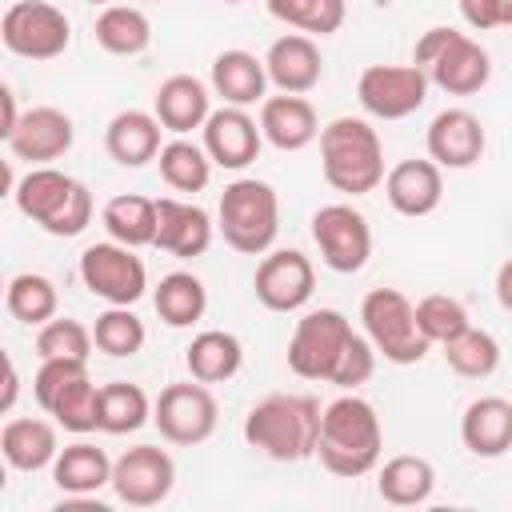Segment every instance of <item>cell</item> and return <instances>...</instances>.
<instances>
[{
  "label": "cell",
  "instance_id": "obj_1",
  "mask_svg": "<svg viewBox=\"0 0 512 512\" xmlns=\"http://www.w3.org/2000/svg\"><path fill=\"white\" fill-rule=\"evenodd\" d=\"M380 448H384V428L376 408L364 396L344 392L324 408L316 456L332 476H344V480L368 476L380 464Z\"/></svg>",
  "mask_w": 512,
  "mask_h": 512
},
{
  "label": "cell",
  "instance_id": "obj_2",
  "mask_svg": "<svg viewBox=\"0 0 512 512\" xmlns=\"http://www.w3.org/2000/svg\"><path fill=\"white\" fill-rule=\"evenodd\" d=\"M320 400L312 396H292V392H272L260 404L248 408L244 416V440L264 452L268 460L296 464L316 456L320 444Z\"/></svg>",
  "mask_w": 512,
  "mask_h": 512
},
{
  "label": "cell",
  "instance_id": "obj_3",
  "mask_svg": "<svg viewBox=\"0 0 512 512\" xmlns=\"http://www.w3.org/2000/svg\"><path fill=\"white\" fill-rule=\"evenodd\" d=\"M320 168L324 180L344 196H364L384 184V144L376 128L360 116H336L320 128Z\"/></svg>",
  "mask_w": 512,
  "mask_h": 512
},
{
  "label": "cell",
  "instance_id": "obj_4",
  "mask_svg": "<svg viewBox=\"0 0 512 512\" xmlns=\"http://www.w3.org/2000/svg\"><path fill=\"white\" fill-rule=\"evenodd\" d=\"M16 208L48 236H80L92 224V192L52 164H36L12 192Z\"/></svg>",
  "mask_w": 512,
  "mask_h": 512
},
{
  "label": "cell",
  "instance_id": "obj_5",
  "mask_svg": "<svg viewBox=\"0 0 512 512\" xmlns=\"http://www.w3.org/2000/svg\"><path fill=\"white\" fill-rule=\"evenodd\" d=\"M412 64L424 68L428 84L444 88L448 96H472L492 76V56L468 32H456L448 24H436L416 40Z\"/></svg>",
  "mask_w": 512,
  "mask_h": 512
},
{
  "label": "cell",
  "instance_id": "obj_6",
  "mask_svg": "<svg viewBox=\"0 0 512 512\" xmlns=\"http://www.w3.org/2000/svg\"><path fill=\"white\" fill-rule=\"evenodd\" d=\"M216 220H220L228 248L244 256H264L280 232V196L268 180L240 176L220 192Z\"/></svg>",
  "mask_w": 512,
  "mask_h": 512
},
{
  "label": "cell",
  "instance_id": "obj_7",
  "mask_svg": "<svg viewBox=\"0 0 512 512\" xmlns=\"http://www.w3.org/2000/svg\"><path fill=\"white\" fill-rule=\"evenodd\" d=\"M364 332L388 364H420L432 348V340L416 324V304L396 288H372L360 304Z\"/></svg>",
  "mask_w": 512,
  "mask_h": 512
},
{
  "label": "cell",
  "instance_id": "obj_8",
  "mask_svg": "<svg viewBox=\"0 0 512 512\" xmlns=\"http://www.w3.org/2000/svg\"><path fill=\"white\" fill-rule=\"evenodd\" d=\"M352 336L356 332H352L344 312H336V308L304 312L292 328V340H288V368L300 380H332Z\"/></svg>",
  "mask_w": 512,
  "mask_h": 512
},
{
  "label": "cell",
  "instance_id": "obj_9",
  "mask_svg": "<svg viewBox=\"0 0 512 512\" xmlns=\"http://www.w3.org/2000/svg\"><path fill=\"white\" fill-rule=\"evenodd\" d=\"M0 40L20 60H56L72 40V24L48 0H16L0 20Z\"/></svg>",
  "mask_w": 512,
  "mask_h": 512
},
{
  "label": "cell",
  "instance_id": "obj_10",
  "mask_svg": "<svg viewBox=\"0 0 512 512\" xmlns=\"http://www.w3.org/2000/svg\"><path fill=\"white\" fill-rule=\"evenodd\" d=\"M216 420H220L216 396H212L208 384H200V380L168 384V388H160V396L152 400V424L160 428V436H164L168 444H180V448L204 444V440L216 432Z\"/></svg>",
  "mask_w": 512,
  "mask_h": 512
},
{
  "label": "cell",
  "instance_id": "obj_11",
  "mask_svg": "<svg viewBox=\"0 0 512 512\" xmlns=\"http://www.w3.org/2000/svg\"><path fill=\"white\" fill-rule=\"evenodd\" d=\"M80 280L104 304L132 308L144 296V288H148V268H144V260L128 244L104 240V244H88L80 252Z\"/></svg>",
  "mask_w": 512,
  "mask_h": 512
},
{
  "label": "cell",
  "instance_id": "obj_12",
  "mask_svg": "<svg viewBox=\"0 0 512 512\" xmlns=\"http://www.w3.org/2000/svg\"><path fill=\"white\" fill-rule=\"evenodd\" d=\"M356 100L376 120H404L428 100V76L416 64H368L356 80Z\"/></svg>",
  "mask_w": 512,
  "mask_h": 512
},
{
  "label": "cell",
  "instance_id": "obj_13",
  "mask_svg": "<svg viewBox=\"0 0 512 512\" xmlns=\"http://www.w3.org/2000/svg\"><path fill=\"white\" fill-rule=\"evenodd\" d=\"M312 240L320 248V260L340 272L352 276L368 264L372 256V228L368 216L356 212L352 204H324L312 212Z\"/></svg>",
  "mask_w": 512,
  "mask_h": 512
},
{
  "label": "cell",
  "instance_id": "obj_14",
  "mask_svg": "<svg viewBox=\"0 0 512 512\" xmlns=\"http://www.w3.org/2000/svg\"><path fill=\"white\" fill-rule=\"evenodd\" d=\"M172 484H176V464L156 444L124 448L112 460V492L128 508H156L160 500H168Z\"/></svg>",
  "mask_w": 512,
  "mask_h": 512
},
{
  "label": "cell",
  "instance_id": "obj_15",
  "mask_svg": "<svg viewBox=\"0 0 512 512\" xmlns=\"http://www.w3.org/2000/svg\"><path fill=\"white\" fill-rule=\"evenodd\" d=\"M252 288L268 312H296L316 292V268L300 248H276L260 260Z\"/></svg>",
  "mask_w": 512,
  "mask_h": 512
},
{
  "label": "cell",
  "instance_id": "obj_16",
  "mask_svg": "<svg viewBox=\"0 0 512 512\" xmlns=\"http://www.w3.org/2000/svg\"><path fill=\"white\" fill-rule=\"evenodd\" d=\"M76 140V128H72V116L52 108V104H40V108H28L20 116V124L12 128V136L4 140L12 160H28L32 168L36 164H52L60 160Z\"/></svg>",
  "mask_w": 512,
  "mask_h": 512
},
{
  "label": "cell",
  "instance_id": "obj_17",
  "mask_svg": "<svg viewBox=\"0 0 512 512\" xmlns=\"http://www.w3.org/2000/svg\"><path fill=\"white\" fill-rule=\"evenodd\" d=\"M204 152L212 156L216 168H228V172H240L248 168L256 156H260V144H264V132L260 124L236 108V104H224L216 108L208 120H204Z\"/></svg>",
  "mask_w": 512,
  "mask_h": 512
},
{
  "label": "cell",
  "instance_id": "obj_18",
  "mask_svg": "<svg viewBox=\"0 0 512 512\" xmlns=\"http://www.w3.org/2000/svg\"><path fill=\"white\" fill-rule=\"evenodd\" d=\"M428 156L440 164V168H472L480 156H484V124L476 112L468 108H444L436 112V120L428 124Z\"/></svg>",
  "mask_w": 512,
  "mask_h": 512
},
{
  "label": "cell",
  "instance_id": "obj_19",
  "mask_svg": "<svg viewBox=\"0 0 512 512\" xmlns=\"http://www.w3.org/2000/svg\"><path fill=\"white\" fill-rule=\"evenodd\" d=\"M212 228L216 224H212V216L200 204L164 196V200H156V240H152V248L172 252L180 260H192V256L208 252Z\"/></svg>",
  "mask_w": 512,
  "mask_h": 512
},
{
  "label": "cell",
  "instance_id": "obj_20",
  "mask_svg": "<svg viewBox=\"0 0 512 512\" xmlns=\"http://www.w3.org/2000/svg\"><path fill=\"white\" fill-rule=\"evenodd\" d=\"M260 132L272 148L280 152H300L312 140H320V120L316 108L304 96L280 92V96H264L260 100Z\"/></svg>",
  "mask_w": 512,
  "mask_h": 512
},
{
  "label": "cell",
  "instance_id": "obj_21",
  "mask_svg": "<svg viewBox=\"0 0 512 512\" xmlns=\"http://www.w3.org/2000/svg\"><path fill=\"white\" fill-rule=\"evenodd\" d=\"M384 196L400 216H428L444 200V176L440 164L428 160H400L384 176Z\"/></svg>",
  "mask_w": 512,
  "mask_h": 512
},
{
  "label": "cell",
  "instance_id": "obj_22",
  "mask_svg": "<svg viewBox=\"0 0 512 512\" xmlns=\"http://www.w3.org/2000/svg\"><path fill=\"white\" fill-rule=\"evenodd\" d=\"M264 68H268V80L280 88V92H292V96H304L320 84V72H324V60H320V48L312 36L304 32H288L280 40H272L268 56H264Z\"/></svg>",
  "mask_w": 512,
  "mask_h": 512
},
{
  "label": "cell",
  "instance_id": "obj_23",
  "mask_svg": "<svg viewBox=\"0 0 512 512\" xmlns=\"http://www.w3.org/2000/svg\"><path fill=\"white\" fill-rule=\"evenodd\" d=\"M460 440L472 456L496 460L512 448V400L504 396H480L460 416Z\"/></svg>",
  "mask_w": 512,
  "mask_h": 512
},
{
  "label": "cell",
  "instance_id": "obj_24",
  "mask_svg": "<svg viewBox=\"0 0 512 512\" xmlns=\"http://www.w3.org/2000/svg\"><path fill=\"white\" fill-rule=\"evenodd\" d=\"M160 132L164 124L156 120V112H140V108H124L108 120L104 128V148L116 164L124 168H144L148 160L160 156Z\"/></svg>",
  "mask_w": 512,
  "mask_h": 512
},
{
  "label": "cell",
  "instance_id": "obj_25",
  "mask_svg": "<svg viewBox=\"0 0 512 512\" xmlns=\"http://www.w3.org/2000/svg\"><path fill=\"white\" fill-rule=\"evenodd\" d=\"M152 112H156V120L164 124V132L184 136V132H192V128H204V120L212 116V96H208V88H204L196 76L176 72V76H168V80L156 88Z\"/></svg>",
  "mask_w": 512,
  "mask_h": 512
},
{
  "label": "cell",
  "instance_id": "obj_26",
  "mask_svg": "<svg viewBox=\"0 0 512 512\" xmlns=\"http://www.w3.org/2000/svg\"><path fill=\"white\" fill-rule=\"evenodd\" d=\"M264 88H268V68L264 60H256L252 52L244 48H228L212 60V92L224 100V104H236V108H248L256 100H264Z\"/></svg>",
  "mask_w": 512,
  "mask_h": 512
},
{
  "label": "cell",
  "instance_id": "obj_27",
  "mask_svg": "<svg viewBox=\"0 0 512 512\" xmlns=\"http://www.w3.org/2000/svg\"><path fill=\"white\" fill-rule=\"evenodd\" d=\"M0 452L16 472H40L60 456L56 428L36 416H16L0 432Z\"/></svg>",
  "mask_w": 512,
  "mask_h": 512
},
{
  "label": "cell",
  "instance_id": "obj_28",
  "mask_svg": "<svg viewBox=\"0 0 512 512\" xmlns=\"http://www.w3.org/2000/svg\"><path fill=\"white\" fill-rule=\"evenodd\" d=\"M52 484L64 496H92L104 484H112V460L104 456V448L76 440V444L60 448V456L52 460Z\"/></svg>",
  "mask_w": 512,
  "mask_h": 512
},
{
  "label": "cell",
  "instance_id": "obj_29",
  "mask_svg": "<svg viewBox=\"0 0 512 512\" xmlns=\"http://www.w3.org/2000/svg\"><path fill=\"white\" fill-rule=\"evenodd\" d=\"M184 364H188V376L192 380H200V384H224V380H232L240 372L244 344L232 332L208 328V332L192 336V344L184 348Z\"/></svg>",
  "mask_w": 512,
  "mask_h": 512
},
{
  "label": "cell",
  "instance_id": "obj_30",
  "mask_svg": "<svg viewBox=\"0 0 512 512\" xmlns=\"http://www.w3.org/2000/svg\"><path fill=\"white\" fill-rule=\"evenodd\" d=\"M436 488V468L424 460V456H392L380 476H376V492L384 504H396V508H416L432 496Z\"/></svg>",
  "mask_w": 512,
  "mask_h": 512
},
{
  "label": "cell",
  "instance_id": "obj_31",
  "mask_svg": "<svg viewBox=\"0 0 512 512\" xmlns=\"http://www.w3.org/2000/svg\"><path fill=\"white\" fill-rule=\"evenodd\" d=\"M96 44L112 56H140L152 44V24L136 4H104L96 16Z\"/></svg>",
  "mask_w": 512,
  "mask_h": 512
},
{
  "label": "cell",
  "instance_id": "obj_32",
  "mask_svg": "<svg viewBox=\"0 0 512 512\" xmlns=\"http://www.w3.org/2000/svg\"><path fill=\"white\" fill-rule=\"evenodd\" d=\"M152 304H156V316L168 328H192L208 308V292H204L200 276L168 272V276H160V284L152 292Z\"/></svg>",
  "mask_w": 512,
  "mask_h": 512
},
{
  "label": "cell",
  "instance_id": "obj_33",
  "mask_svg": "<svg viewBox=\"0 0 512 512\" xmlns=\"http://www.w3.org/2000/svg\"><path fill=\"white\" fill-rule=\"evenodd\" d=\"M108 236L116 244H128V248H144L156 240V200L148 196H136V192H124V196H112L100 212Z\"/></svg>",
  "mask_w": 512,
  "mask_h": 512
},
{
  "label": "cell",
  "instance_id": "obj_34",
  "mask_svg": "<svg viewBox=\"0 0 512 512\" xmlns=\"http://www.w3.org/2000/svg\"><path fill=\"white\" fill-rule=\"evenodd\" d=\"M156 164H160V180L172 192H204L212 180V156L204 152V144H192L184 136L168 140L160 148Z\"/></svg>",
  "mask_w": 512,
  "mask_h": 512
},
{
  "label": "cell",
  "instance_id": "obj_35",
  "mask_svg": "<svg viewBox=\"0 0 512 512\" xmlns=\"http://www.w3.org/2000/svg\"><path fill=\"white\" fill-rule=\"evenodd\" d=\"M148 420H152V400L140 384H128V380L100 384V432L128 436Z\"/></svg>",
  "mask_w": 512,
  "mask_h": 512
},
{
  "label": "cell",
  "instance_id": "obj_36",
  "mask_svg": "<svg viewBox=\"0 0 512 512\" xmlns=\"http://www.w3.org/2000/svg\"><path fill=\"white\" fill-rule=\"evenodd\" d=\"M4 304H8V312H12L20 324L40 328V324H48V320L56 316L60 296H56V284H52L48 276H40V272H20V276L8 280Z\"/></svg>",
  "mask_w": 512,
  "mask_h": 512
},
{
  "label": "cell",
  "instance_id": "obj_37",
  "mask_svg": "<svg viewBox=\"0 0 512 512\" xmlns=\"http://www.w3.org/2000/svg\"><path fill=\"white\" fill-rule=\"evenodd\" d=\"M444 348V360H448V368L456 372V376H468V380H484V376H492L496 368H500V344H496V336L492 332H484V328H464L460 336H452L448 344H440Z\"/></svg>",
  "mask_w": 512,
  "mask_h": 512
},
{
  "label": "cell",
  "instance_id": "obj_38",
  "mask_svg": "<svg viewBox=\"0 0 512 512\" xmlns=\"http://www.w3.org/2000/svg\"><path fill=\"white\" fill-rule=\"evenodd\" d=\"M48 416L64 432H76V436H88L100 428V388L88 380V372L56 392V400L48 404Z\"/></svg>",
  "mask_w": 512,
  "mask_h": 512
},
{
  "label": "cell",
  "instance_id": "obj_39",
  "mask_svg": "<svg viewBox=\"0 0 512 512\" xmlns=\"http://www.w3.org/2000/svg\"><path fill=\"white\" fill-rule=\"evenodd\" d=\"M268 12L280 24L300 28L308 36H332V32H340L348 4L344 0H268Z\"/></svg>",
  "mask_w": 512,
  "mask_h": 512
},
{
  "label": "cell",
  "instance_id": "obj_40",
  "mask_svg": "<svg viewBox=\"0 0 512 512\" xmlns=\"http://www.w3.org/2000/svg\"><path fill=\"white\" fill-rule=\"evenodd\" d=\"M92 340H96V348H100L104 356H136V352L144 348L148 332H144V320H140L132 308L108 304V308L96 316V324H92Z\"/></svg>",
  "mask_w": 512,
  "mask_h": 512
},
{
  "label": "cell",
  "instance_id": "obj_41",
  "mask_svg": "<svg viewBox=\"0 0 512 512\" xmlns=\"http://www.w3.org/2000/svg\"><path fill=\"white\" fill-rule=\"evenodd\" d=\"M92 328H84L80 320H72V316H52L48 324H40V332H36V352H40V360H56V356H64V360H88L92 356Z\"/></svg>",
  "mask_w": 512,
  "mask_h": 512
},
{
  "label": "cell",
  "instance_id": "obj_42",
  "mask_svg": "<svg viewBox=\"0 0 512 512\" xmlns=\"http://www.w3.org/2000/svg\"><path fill=\"white\" fill-rule=\"evenodd\" d=\"M416 324H420V332H424L432 344H448V340L460 336L472 320H468V308H464L456 296L432 292V296H424V300L416 304Z\"/></svg>",
  "mask_w": 512,
  "mask_h": 512
},
{
  "label": "cell",
  "instance_id": "obj_43",
  "mask_svg": "<svg viewBox=\"0 0 512 512\" xmlns=\"http://www.w3.org/2000/svg\"><path fill=\"white\" fill-rule=\"evenodd\" d=\"M372 372H376V348H372V340H368V336H352L328 384H336V388H344V392H356L360 384L372 380Z\"/></svg>",
  "mask_w": 512,
  "mask_h": 512
},
{
  "label": "cell",
  "instance_id": "obj_44",
  "mask_svg": "<svg viewBox=\"0 0 512 512\" xmlns=\"http://www.w3.org/2000/svg\"><path fill=\"white\" fill-rule=\"evenodd\" d=\"M84 372H88V360H64V356L40 360V368H36V376H32V396H36V404L48 412V404L56 400V392H60L64 384H72L76 376H84Z\"/></svg>",
  "mask_w": 512,
  "mask_h": 512
},
{
  "label": "cell",
  "instance_id": "obj_45",
  "mask_svg": "<svg viewBox=\"0 0 512 512\" xmlns=\"http://www.w3.org/2000/svg\"><path fill=\"white\" fill-rule=\"evenodd\" d=\"M456 4H460V16L468 20V28H476V32L500 28V16H496V0H456Z\"/></svg>",
  "mask_w": 512,
  "mask_h": 512
},
{
  "label": "cell",
  "instance_id": "obj_46",
  "mask_svg": "<svg viewBox=\"0 0 512 512\" xmlns=\"http://www.w3.org/2000/svg\"><path fill=\"white\" fill-rule=\"evenodd\" d=\"M0 112H4V120H0V136L8 140L12 128H16L20 116H24V112H16V96H12V88H0Z\"/></svg>",
  "mask_w": 512,
  "mask_h": 512
},
{
  "label": "cell",
  "instance_id": "obj_47",
  "mask_svg": "<svg viewBox=\"0 0 512 512\" xmlns=\"http://www.w3.org/2000/svg\"><path fill=\"white\" fill-rule=\"evenodd\" d=\"M4 368H8V376H4V396H0V412H12V408H16V396H20V372H16L12 356L4 360Z\"/></svg>",
  "mask_w": 512,
  "mask_h": 512
},
{
  "label": "cell",
  "instance_id": "obj_48",
  "mask_svg": "<svg viewBox=\"0 0 512 512\" xmlns=\"http://www.w3.org/2000/svg\"><path fill=\"white\" fill-rule=\"evenodd\" d=\"M496 300L504 312H512V260H504L496 272Z\"/></svg>",
  "mask_w": 512,
  "mask_h": 512
},
{
  "label": "cell",
  "instance_id": "obj_49",
  "mask_svg": "<svg viewBox=\"0 0 512 512\" xmlns=\"http://www.w3.org/2000/svg\"><path fill=\"white\" fill-rule=\"evenodd\" d=\"M496 16H500V28H512V0H496Z\"/></svg>",
  "mask_w": 512,
  "mask_h": 512
},
{
  "label": "cell",
  "instance_id": "obj_50",
  "mask_svg": "<svg viewBox=\"0 0 512 512\" xmlns=\"http://www.w3.org/2000/svg\"><path fill=\"white\" fill-rule=\"evenodd\" d=\"M84 4H112V0H84Z\"/></svg>",
  "mask_w": 512,
  "mask_h": 512
},
{
  "label": "cell",
  "instance_id": "obj_51",
  "mask_svg": "<svg viewBox=\"0 0 512 512\" xmlns=\"http://www.w3.org/2000/svg\"><path fill=\"white\" fill-rule=\"evenodd\" d=\"M224 4H240V0H224Z\"/></svg>",
  "mask_w": 512,
  "mask_h": 512
},
{
  "label": "cell",
  "instance_id": "obj_52",
  "mask_svg": "<svg viewBox=\"0 0 512 512\" xmlns=\"http://www.w3.org/2000/svg\"><path fill=\"white\" fill-rule=\"evenodd\" d=\"M148 4H160V0H148Z\"/></svg>",
  "mask_w": 512,
  "mask_h": 512
}]
</instances>
